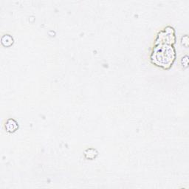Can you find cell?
<instances>
[{
    "mask_svg": "<svg viewBox=\"0 0 189 189\" xmlns=\"http://www.w3.org/2000/svg\"><path fill=\"white\" fill-rule=\"evenodd\" d=\"M175 58V50L174 47L167 44H157L153 49L151 59L156 65L163 68H169Z\"/></svg>",
    "mask_w": 189,
    "mask_h": 189,
    "instance_id": "6da1fadb",
    "label": "cell"
},
{
    "mask_svg": "<svg viewBox=\"0 0 189 189\" xmlns=\"http://www.w3.org/2000/svg\"><path fill=\"white\" fill-rule=\"evenodd\" d=\"M19 128L17 122L14 119H9L5 123V129L8 132H14Z\"/></svg>",
    "mask_w": 189,
    "mask_h": 189,
    "instance_id": "7a4b0ae2",
    "label": "cell"
},
{
    "mask_svg": "<svg viewBox=\"0 0 189 189\" xmlns=\"http://www.w3.org/2000/svg\"><path fill=\"white\" fill-rule=\"evenodd\" d=\"M14 43V38L10 35H5L2 38V44L5 47H10Z\"/></svg>",
    "mask_w": 189,
    "mask_h": 189,
    "instance_id": "3957f363",
    "label": "cell"
},
{
    "mask_svg": "<svg viewBox=\"0 0 189 189\" xmlns=\"http://www.w3.org/2000/svg\"><path fill=\"white\" fill-rule=\"evenodd\" d=\"M84 154L87 159H94L98 155V152L94 148H88L85 151Z\"/></svg>",
    "mask_w": 189,
    "mask_h": 189,
    "instance_id": "277c9868",
    "label": "cell"
},
{
    "mask_svg": "<svg viewBox=\"0 0 189 189\" xmlns=\"http://www.w3.org/2000/svg\"><path fill=\"white\" fill-rule=\"evenodd\" d=\"M181 64H182V67H187L188 65V56H185L184 57L182 58L181 59Z\"/></svg>",
    "mask_w": 189,
    "mask_h": 189,
    "instance_id": "5b68a950",
    "label": "cell"
}]
</instances>
